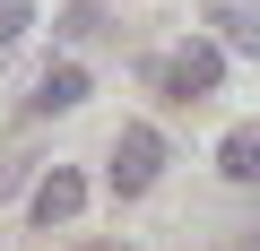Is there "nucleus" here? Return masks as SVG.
I'll return each instance as SVG.
<instances>
[{"instance_id": "obj_7", "label": "nucleus", "mask_w": 260, "mask_h": 251, "mask_svg": "<svg viewBox=\"0 0 260 251\" xmlns=\"http://www.w3.org/2000/svg\"><path fill=\"white\" fill-rule=\"evenodd\" d=\"M243 251H260V225H251V242H243Z\"/></svg>"}, {"instance_id": "obj_6", "label": "nucleus", "mask_w": 260, "mask_h": 251, "mask_svg": "<svg viewBox=\"0 0 260 251\" xmlns=\"http://www.w3.org/2000/svg\"><path fill=\"white\" fill-rule=\"evenodd\" d=\"M70 104H87V69H78V61L44 69V87H35V113H70Z\"/></svg>"}, {"instance_id": "obj_3", "label": "nucleus", "mask_w": 260, "mask_h": 251, "mask_svg": "<svg viewBox=\"0 0 260 251\" xmlns=\"http://www.w3.org/2000/svg\"><path fill=\"white\" fill-rule=\"evenodd\" d=\"M78 208H87V182H78V173H70V165H52V173H44V182H35V225H44V234H52V225H70V217H78Z\"/></svg>"}, {"instance_id": "obj_1", "label": "nucleus", "mask_w": 260, "mask_h": 251, "mask_svg": "<svg viewBox=\"0 0 260 251\" xmlns=\"http://www.w3.org/2000/svg\"><path fill=\"white\" fill-rule=\"evenodd\" d=\"M217 78H225V44H182V52H165V61H156V87H165V95H182V104H191V95H208Z\"/></svg>"}, {"instance_id": "obj_4", "label": "nucleus", "mask_w": 260, "mask_h": 251, "mask_svg": "<svg viewBox=\"0 0 260 251\" xmlns=\"http://www.w3.org/2000/svg\"><path fill=\"white\" fill-rule=\"evenodd\" d=\"M208 26L225 52H251L260 61V0H208Z\"/></svg>"}, {"instance_id": "obj_2", "label": "nucleus", "mask_w": 260, "mask_h": 251, "mask_svg": "<svg viewBox=\"0 0 260 251\" xmlns=\"http://www.w3.org/2000/svg\"><path fill=\"white\" fill-rule=\"evenodd\" d=\"M156 165H165V139L148 130V121H130V130L113 139V191H121V199H130V191H148Z\"/></svg>"}, {"instance_id": "obj_5", "label": "nucleus", "mask_w": 260, "mask_h": 251, "mask_svg": "<svg viewBox=\"0 0 260 251\" xmlns=\"http://www.w3.org/2000/svg\"><path fill=\"white\" fill-rule=\"evenodd\" d=\"M217 173H225V182H260V121L225 130V148H217Z\"/></svg>"}]
</instances>
